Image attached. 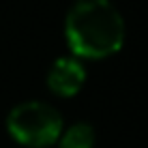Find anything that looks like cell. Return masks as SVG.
<instances>
[{
	"instance_id": "2",
	"label": "cell",
	"mask_w": 148,
	"mask_h": 148,
	"mask_svg": "<svg viewBox=\"0 0 148 148\" xmlns=\"http://www.w3.org/2000/svg\"><path fill=\"white\" fill-rule=\"evenodd\" d=\"M7 129L15 142L30 148H45L58 142L62 133V116L43 101H26L9 112Z\"/></svg>"
},
{
	"instance_id": "3",
	"label": "cell",
	"mask_w": 148,
	"mask_h": 148,
	"mask_svg": "<svg viewBox=\"0 0 148 148\" xmlns=\"http://www.w3.org/2000/svg\"><path fill=\"white\" fill-rule=\"evenodd\" d=\"M86 82V69L77 58L62 56L52 64L47 73V86L49 90L60 97H73L82 90Z\"/></svg>"
},
{
	"instance_id": "1",
	"label": "cell",
	"mask_w": 148,
	"mask_h": 148,
	"mask_svg": "<svg viewBox=\"0 0 148 148\" xmlns=\"http://www.w3.org/2000/svg\"><path fill=\"white\" fill-rule=\"evenodd\" d=\"M71 52L82 58H108L125 43V19L112 0H75L64 19Z\"/></svg>"
},
{
	"instance_id": "4",
	"label": "cell",
	"mask_w": 148,
	"mask_h": 148,
	"mask_svg": "<svg viewBox=\"0 0 148 148\" xmlns=\"http://www.w3.org/2000/svg\"><path fill=\"white\" fill-rule=\"evenodd\" d=\"M95 129L88 122H75L58 137V148H92Z\"/></svg>"
}]
</instances>
